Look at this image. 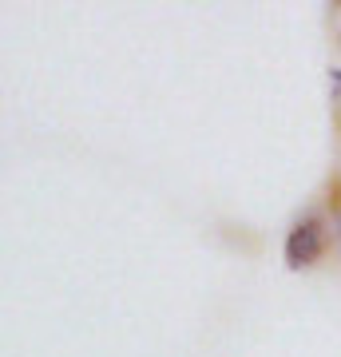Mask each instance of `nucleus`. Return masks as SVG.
Segmentation results:
<instances>
[{
  "mask_svg": "<svg viewBox=\"0 0 341 357\" xmlns=\"http://www.w3.org/2000/svg\"><path fill=\"white\" fill-rule=\"evenodd\" d=\"M321 255V234H317V222H298L286 238V262L294 270L298 266H310L314 258Z\"/></svg>",
  "mask_w": 341,
  "mask_h": 357,
  "instance_id": "1",
  "label": "nucleus"
}]
</instances>
